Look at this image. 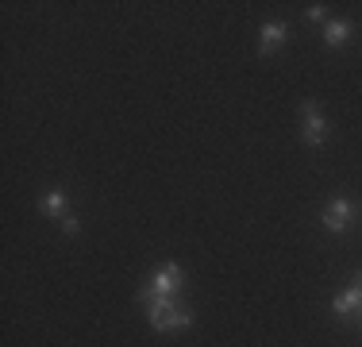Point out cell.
Wrapping results in <instances>:
<instances>
[{
	"mask_svg": "<svg viewBox=\"0 0 362 347\" xmlns=\"http://www.w3.org/2000/svg\"><path fill=\"white\" fill-rule=\"evenodd\" d=\"M146 317H151V324L158 328V332H177V328L193 324L189 309H181L174 297H151L146 301Z\"/></svg>",
	"mask_w": 362,
	"mask_h": 347,
	"instance_id": "obj_1",
	"label": "cell"
},
{
	"mask_svg": "<svg viewBox=\"0 0 362 347\" xmlns=\"http://www.w3.org/2000/svg\"><path fill=\"white\" fill-rule=\"evenodd\" d=\"M300 116H305V124H300V139H305L308 147H324V139H327V120H324L320 104H316V101H305V104H300Z\"/></svg>",
	"mask_w": 362,
	"mask_h": 347,
	"instance_id": "obj_2",
	"label": "cell"
},
{
	"mask_svg": "<svg viewBox=\"0 0 362 347\" xmlns=\"http://www.w3.org/2000/svg\"><path fill=\"white\" fill-rule=\"evenodd\" d=\"M355 216H358V205L351 201V197H335V201L324 208V228L339 236V232L351 228V220H355Z\"/></svg>",
	"mask_w": 362,
	"mask_h": 347,
	"instance_id": "obj_3",
	"label": "cell"
},
{
	"mask_svg": "<svg viewBox=\"0 0 362 347\" xmlns=\"http://www.w3.org/2000/svg\"><path fill=\"white\" fill-rule=\"evenodd\" d=\"M181 278H185V274H181V266L177 263H166L158 274H154V282L143 290V301H151V297H174L177 285H181Z\"/></svg>",
	"mask_w": 362,
	"mask_h": 347,
	"instance_id": "obj_4",
	"label": "cell"
},
{
	"mask_svg": "<svg viewBox=\"0 0 362 347\" xmlns=\"http://www.w3.org/2000/svg\"><path fill=\"white\" fill-rule=\"evenodd\" d=\"M332 309H335V317H351V312H362V285H355V290H347V293H339Z\"/></svg>",
	"mask_w": 362,
	"mask_h": 347,
	"instance_id": "obj_5",
	"label": "cell"
},
{
	"mask_svg": "<svg viewBox=\"0 0 362 347\" xmlns=\"http://www.w3.org/2000/svg\"><path fill=\"white\" fill-rule=\"evenodd\" d=\"M286 42V23H266L262 28V42H258V50L262 55H274V50Z\"/></svg>",
	"mask_w": 362,
	"mask_h": 347,
	"instance_id": "obj_6",
	"label": "cell"
},
{
	"mask_svg": "<svg viewBox=\"0 0 362 347\" xmlns=\"http://www.w3.org/2000/svg\"><path fill=\"white\" fill-rule=\"evenodd\" d=\"M347 39H351V23L327 20V28H324V42H327V47H343Z\"/></svg>",
	"mask_w": 362,
	"mask_h": 347,
	"instance_id": "obj_7",
	"label": "cell"
},
{
	"mask_svg": "<svg viewBox=\"0 0 362 347\" xmlns=\"http://www.w3.org/2000/svg\"><path fill=\"white\" fill-rule=\"evenodd\" d=\"M42 212L47 216H62L66 212V193L62 189H47V197H42Z\"/></svg>",
	"mask_w": 362,
	"mask_h": 347,
	"instance_id": "obj_8",
	"label": "cell"
},
{
	"mask_svg": "<svg viewBox=\"0 0 362 347\" xmlns=\"http://www.w3.org/2000/svg\"><path fill=\"white\" fill-rule=\"evenodd\" d=\"M62 232L66 236H77V232H81V220H77V216H62Z\"/></svg>",
	"mask_w": 362,
	"mask_h": 347,
	"instance_id": "obj_9",
	"label": "cell"
},
{
	"mask_svg": "<svg viewBox=\"0 0 362 347\" xmlns=\"http://www.w3.org/2000/svg\"><path fill=\"white\" fill-rule=\"evenodd\" d=\"M308 20H324V4H313V8H308Z\"/></svg>",
	"mask_w": 362,
	"mask_h": 347,
	"instance_id": "obj_10",
	"label": "cell"
},
{
	"mask_svg": "<svg viewBox=\"0 0 362 347\" xmlns=\"http://www.w3.org/2000/svg\"><path fill=\"white\" fill-rule=\"evenodd\" d=\"M358 285H362V278H358Z\"/></svg>",
	"mask_w": 362,
	"mask_h": 347,
	"instance_id": "obj_11",
	"label": "cell"
}]
</instances>
